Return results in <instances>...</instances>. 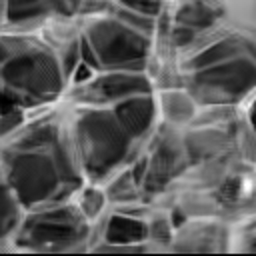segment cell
I'll return each instance as SVG.
<instances>
[{
  "instance_id": "cell-1",
  "label": "cell",
  "mask_w": 256,
  "mask_h": 256,
  "mask_svg": "<svg viewBox=\"0 0 256 256\" xmlns=\"http://www.w3.org/2000/svg\"><path fill=\"white\" fill-rule=\"evenodd\" d=\"M68 84L38 34L0 30V114H34L58 104Z\"/></svg>"
},
{
  "instance_id": "cell-2",
  "label": "cell",
  "mask_w": 256,
  "mask_h": 256,
  "mask_svg": "<svg viewBox=\"0 0 256 256\" xmlns=\"http://www.w3.org/2000/svg\"><path fill=\"white\" fill-rule=\"evenodd\" d=\"M64 106L70 142L84 182L102 186L142 154L144 148L130 140L110 108H84L66 102Z\"/></svg>"
},
{
  "instance_id": "cell-3",
  "label": "cell",
  "mask_w": 256,
  "mask_h": 256,
  "mask_svg": "<svg viewBox=\"0 0 256 256\" xmlns=\"http://www.w3.org/2000/svg\"><path fill=\"white\" fill-rule=\"evenodd\" d=\"M94 226L72 200L28 210L8 252L14 254H92Z\"/></svg>"
},
{
  "instance_id": "cell-4",
  "label": "cell",
  "mask_w": 256,
  "mask_h": 256,
  "mask_svg": "<svg viewBox=\"0 0 256 256\" xmlns=\"http://www.w3.org/2000/svg\"><path fill=\"white\" fill-rule=\"evenodd\" d=\"M54 150H0L6 184L16 192L26 212L68 202L82 186L68 184L62 178L54 158Z\"/></svg>"
},
{
  "instance_id": "cell-5",
  "label": "cell",
  "mask_w": 256,
  "mask_h": 256,
  "mask_svg": "<svg viewBox=\"0 0 256 256\" xmlns=\"http://www.w3.org/2000/svg\"><path fill=\"white\" fill-rule=\"evenodd\" d=\"M82 40L92 50L98 70H124V72H146V62L152 48V36L142 34L108 8L94 16L80 18Z\"/></svg>"
},
{
  "instance_id": "cell-6",
  "label": "cell",
  "mask_w": 256,
  "mask_h": 256,
  "mask_svg": "<svg viewBox=\"0 0 256 256\" xmlns=\"http://www.w3.org/2000/svg\"><path fill=\"white\" fill-rule=\"evenodd\" d=\"M188 166L190 160L182 142V130L158 122L142 154L128 168L140 188L142 202L152 204Z\"/></svg>"
},
{
  "instance_id": "cell-7",
  "label": "cell",
  "mask_w": 256,
  "mask_h": 256,
  "mask_svg": "<svg viewBox=\"0 0 256 256\" xmlns=\"http://www.w3.org/2000/svg\"><path fill=\"white\" fill-rule=\"evenodd\" d=\"M180 86L190 92L198 106H238L256 94V54L238 56L206 70L180 76Z\"/></svg>"
},
{
  "instance_id": "cell-8",
  "label": "cell",
  "mask_w": 256,
  "mask_h": 256,
  "mask_svg": "<svg viewBox=\"0 0 256 256\" xmlns=\"http://www.w3.org/2000/svg\"><path fill=\"white\" fill-rule=\"evenodd\" d=\"M154 86L146 72H124V70H102L94 72L80 84L66 88L62 100L70 106L84 108H112L132 96L152 94Z\"/></svg>"
},
{
  "instance_id": "cell-9",
  "label": "cell",
  "mask_w": 256,
  "mask_h": 256,
  "mask_svg": "<svg viewBox=\"0 0 256 256\" xmlns=\"http://www.w3.org/2000/svg\"><path fill=\"white\" fill-rule=\"evenodd\" d=\"M172 254H230V222L220 218H182L174 226Z\"/></svg>"
},
{
  "instance_id": "cell-10",
  "label": "cell",
  "mask_w": 256,
  "mask_h": 256,
  "mask_svg": "<svg viewBox=\"0 0 256 256\" xmlns=\"http://www.w3.org/2000/svg\"><path fill=\"white\" fill-rule=\"evenodd\" d=\"M38 36L50 48V52L54 54V58L62 68L66 84H70L72 74L80 66V42H82L80 18L68 14H56L46 20Z\"/></svg>"
},
{
  "instance_id": "cell-11",
  "label": "cell",
  "mask_w": 256,
  "mask_h": 256,
  "mask_svg": "<svg viewBox=\"0 0 256 256\" xmlns=\"http://www.w3.org/2000/svg\"><path fill=\"white\" fill-rule=\"evenodd\" d=\"M112 114L116 116L118 124L124 128V132L130 136V140L144 148L150 136L154 134L158 126V114H156V104H154V92L152 94H140L132 96L116 106L110 108Z\"/></svg>"
},
{
  "instance_id": "cell-12",
  "label": "cell",
  "mask_w": 256,
  "mask_h": 256,
  "mask_svg": "<svg viewBox=\"0 0 256 256\" xmlns=\"http://www.w3.org/2000/svg\"><path fill=\"white\" fill-rule=\"evenodd\" d=\"M166 10L174 26L194 36L226 18V2H166Z\"/></svg>"
},
{
  "instance_id": "cell-13",
  "label": "cell",
  "mask_w": 256,
  "mask_h": 256,
  "mask_svg": "<svg viewBox=\"0 0 256 256\" xmlns=\"http://www.w3.org/2000/svg\"><path fill=\"white\" fill-rule=\"evenodd\" d=\"M154 104H156L158 122L176 130L188 128L198 110L196 100L182 86L154 90Z\"/></svg>"
},
{
  "instance_id": "cell-14",
  "label": "cell",
  "mask_w": 256,
  "mask_h": 256,
  "mask_svg": "<svg viewBox=\"0 0 256 256\" xmlns=\"http://www.w3.org/2000/svg\"><path fill=\"white\" fill-rule=\"evenodd\" d=\"M26 216V208L18 200L16 192L2 182L0 184V254L8 252L14 236L18 234Z\"/></svg>"
},
{
  "instance_id": "cell-15",
  "label": "cell",
  "mask_w": 256,
  "mask_h": 256,
  "mask_svg": "<svg viewBox=\"0 0 256 256\" xmlns=\"http://www.w3.org/2000/svg\"><path fill=\"white\" fill-rule=\"evenodd\" d=\"M172 234H174V220H172L170 210L150 206V212L146 214V248H148V252L168 254Z\"/></svg>"
},
{
  "instance_id": "cell-16",
  "label": "cell",
  "mask_w": 256,
  "mask_h": 256,
  "mask_svg": "<svg viewBox=\"0 0 256 256\" xmlns=\"http://www.w3.org/2000/svg\"><path fill=\"white\" fill-rule=\"evenodd\" d=\"M102 188H104L110 208H126V206H134V204L142 202L140 188H138L130 168L116 172L112 178H108L102 184Z\"/></svg>"
},
{
  "instance_id": "cell-17",
  "label": "cell",
  "mask_w": 256,
  "mask_h": 256,
  "mask_svg": "<svg viewBox=\"0 0 256 256\" xmlns=\"http://www.w3.org/2000/svg\"><path fill=\"white\" fill-rule=\"evenodd\" d=\"M74 206L80 210V214L94 226L106 212H108V200L104 194V188L100 184H92V182H84L72 196Z\"/></svg>"
},
{
  "instance_id": "cell-18",
  "label": "cell",
  "mask_w": 256,
  "mask_h": 256,
  "mask_svg": "<svg viewBox=\"0 0 256 256\" xmlns=\"http://www.w3.org/2000/svg\"><path fill=\"white\" fill-rule=\"evenodd\" d=\"M2 22H4V2L0 0V26H2Z\"/></svg>"
},
{
  "instance_id": "cell-19",
  "label": "cell",
  "mask_w": 256,
  "mask_h": 256,
  "mask_svg": "<svg viewBox=\"0 0 256 256\" xmlns=\"http://www.w3.org/2000/svg\"><path fill=\"white\" fill-rule=\"evenodd\" d=\"M6 182V176H4V168H2V162H0V184Z\"/></svg>"
},
{
  "instance_id": "cell-20",
  "label": "cell",
  "mask_w": 256,
  "mask_h": 256,
  "mask_svg": "<svg viewBox=\"0 0 256 256\" xmlns=\"http://www.w3.org/2000/svg\"><path fill=\"white\" fill-rule=\"evenodd\" d=\"M0 148H2V138H0Z\"/></svg>"
}]
</instances>
